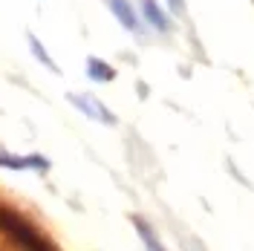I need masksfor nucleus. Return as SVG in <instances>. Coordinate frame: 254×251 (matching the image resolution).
<instances>
[{
	"instance_id": "4",
	"label": "nucleus",
	"mask_w": 254,
	"mask_h": 251,
	"mask_svg": "<svg viewBox=\"0 0 254 251\" xmlns=\"http://www.w3.org/2000/svg\"><path fill=\"white\" fill-rule=\"evenodd\" d=\"M49 162L44 156H26V159H17V156H6V153H0V168H15V171H23V168H38V171H44Z\"/></svg>"
},
{
	"instance_id": "2",
	"label": "nucleus",
	"mask_w": 254,
	"mask_h": 251,
	"mask_svg": "<svg viewBox=\"0 0 254 251\" xmlns=\"http://www.w3.org/2000/svg\"><path fill=\"white\" fill-rule=\"evenodd\" d=\"M69 101H72L81 113H87L90 119H98V122H104V125H116V116H113L104 104H98L95 98H87V95H69Z\"/></svg>"
},
{
	"instance_id": "5",
	"label": "nucleus",
	"mask_w": 254,
	"mask_h": 251,
	"mask_svg": "<svg viewBox=\"0 0 254 251\" xmlns=\"http://www.w3.org/2000/svg\"><path fill=\"white\" fill-rule=\"evenodd\" d=\"M142 15L150 26H156V29H162V32L168 29V17L162 15V9H159L153 0H142Z\"/></svg>"
},
{
	"instance_id": "8",
	"label": "nucleus",
	"mask_w": 254,
	"mask_h": 251,
	"mask_svg": "<svg viewBox=\"0 0 254 251\" xmlns=\"http://www.w3.org/2000/svg\"><path fill=\"white\" fill-rule=\"evenodd\" d=\"M29 49H32V55H35L38 61L44 63V66H49L52 72H58V66H55V61H52V58H49V55H47V49L41 47V41H38L35 35H29Z\"/></svg>"
},
{
	"instance_id": "6",
	"label": "nucleus",
	"mask_w": 254,
	"mask_h": 251,
	"mask_svg": "<svg viewBox=\"0 0 254 251\" xmlns=\"http://www.w3.org/2000/svg\"><path fill=\"white\" fill-rule=\"evenodd\" d=\"M87 72H90L93 81H110L113 75H116L110 66H107L104 61H98V58H90V61H87Z\"/></svg>"
},
{
	"instance_id": "7",
	"label": "nucleus",
	"mask_w": 254,
	"mask_h": 251,
	"mask_svg": "<svg viewBox=\"0 0 254 251\" xmlns=\"http://www.w3.org/2000/svg\"><path fill=\"white\" fill-rule=\"evenodd\" d=\"M133 222H136V228H139V237L144 240V246H147V251H165V249H162V243L156 240V234L150 231V225H147V222H144V220H139V217H136Z\"/></svg>"
},
{
	"instance_id": "9",
	"label": "nucleus",
	"mask_w": 254,
	"mask_h": 251,
	"mask_svg": "<svg viewBox=\"0 0 254 251\" xmlns=\"http://www.w3.org/2000/svg\"><path fill=\"white\" fill-rule=\"evenodd\" d=\"M168 3H171L174 12H185V0H168Z\"/></svg>"
},
{
	"instance_id": "1",
	"label": "nucleus",
	"mask_w": 254,
	"mask_h": 251,
	"mask_svg": "<svg viewBox=\"0 0 254 251\" xmlns=\"http://www.w3.org/2000/svg\"><path fill=\"white\" fill-rule=\"evenodd\" d=\"M0 228H3V231H9V234L15 237V240H17V243H20L26 251H49L47 243L35 234L29 225L20 220V217H15L12 211H0Z\"/></svg>"
},
{
	"instance_id": "3",
	"label": "nucleus",
	"mask_w": 254,
	"mask_h": 251,
	"mask_svg": "<svg viewBox=\"0 0 254 251\" xmlns=\"http://www.w3.org/2000/svg\"><path fill=\"white\" fill-rule=\"evenodd\" d=\"M113 9V15L119 17V23L125 26V29L130 32H139V20H136V15H133V6L127 3V0H107Z\"/></svg>"
}]
</instances>
